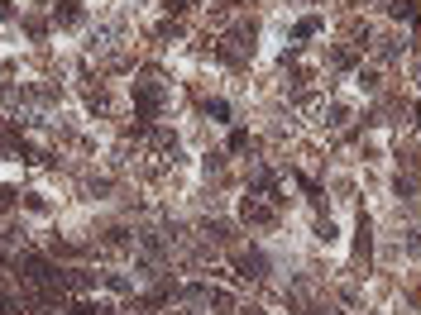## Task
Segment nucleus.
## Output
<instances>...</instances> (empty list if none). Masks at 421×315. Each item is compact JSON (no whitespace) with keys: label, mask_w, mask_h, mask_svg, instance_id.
<instances>
[{"label":"nucleus","mask_w":421,"mask_h":315,"mask_svg":"<svg viewBox=\"0 0 421 315\" xmlns=\"http://www.w3.org/2000/svg\"><path fill=\"white\" fill-rule=\"evenodd\" d=\"M168 10H187V0H168Z\"/></svg>","instance_id":"obj_4"},{"label":"nucleus","mask_w":421,"mask_h":315,"mask_svg":"<svg viewBox=\"0 0 421 315\" xmlns=\"http://www.w3.org/2000/svg\"><path fill=\"white\" fill-rule=\"evenodd\" d=\"M393 14L398 19H417V0H393Z\"/></svg>","instance_id":"obj_3"},{"label":"nucleus","mask_w":421,"mask_h":315,"mask_svg":"<svg viewBox=\"0 0 421 315\" xmlns=\"http://www.w3.org/2000/svg\"><path fill=\"white\" fill-rule=\"evenodd\" d=\"M235 268H239L244 277H263V268H268V263H263V253H254V248L244 253V248H239V253H235Z\"/></svg>","instance_id":"obj_1"},{"label":"nucleus","mask_w":421,"mask_h":315,"mask_svg":"<svg viewBox=\"0 0 421 315\" xmlns=\"http://www.w3.org/2000/svg\"><path fill=\"white\" fill-rule=\"evenodd\" d=\"M244 220H249V224H273V206H263V201L244 196Z\"/></svg>","instance_id":"obj_2"}]
</instances>
